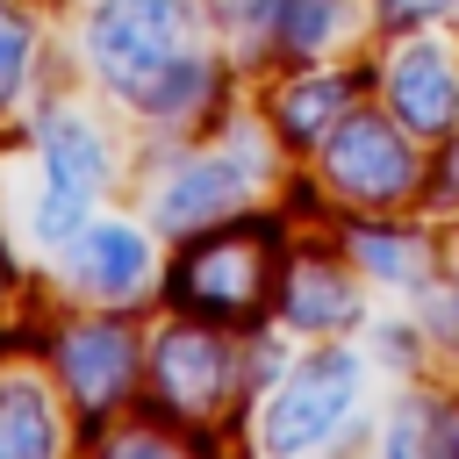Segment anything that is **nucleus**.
Segmentation results:
<instances>
[{
    "instance_id": "nucleus-1",
    "label": "nucleus",
    "mask_w": 459,
    "mask_h": 459,
    "mask_svg": "<svg viewBox=\"0 0 459 459\" xmlns=\"http://www.w3.org/2000/svg\"><path fill=\"white\" fill-rule=\"evenodd\" d=\"M323 179L337 201L351 208H402L423 186V151L394 115L351 108L330 136H323Z\"/></svg>"
},
{
    "instance_id": "nucleus-2",
    "label": "nucleus",
    "mask_w": 459,
    "mask_h": 459,
    "mask_svg": "<svg viewBox=\"0 0 459 459\" xmlns=\"http://www.w3.org/2000/svg\"><path fill=\"white\" fill-rule=\"evenodd\" d=\"M359 380H366V366L344 344H323L301 366H287V380L265 394V423H258L265 452H316V445H330L351 423V409H359Z\"/></svg>"
},
{
    "instance_id": "nucleus-3",
    "label": "nucleus",
    "mask_w": 459,
    "mask_h": 459,
    "mask_svg": "<svg viewBox=\"0 0 459 459\" xmlns=\"http://www.w3.org/2000/svg\"><path fill=\"white\" fill-rule=\"evenodd\" d=\"M273 287V230H215L201 244H186L179 273H172V301L215 323H237L265 301Z\"/></svg>"
},
{
    "instance_id": "nucleus-4",
    "label": "nucleus",
    "mask_w": 459,
    "mask_h": 459,
    "mask_svg": "<svg viewBox=\"0 0 459 459\" xmlns=\"http://www.w3.org/2000/svg\"><path fill=\"white\" fill-rule=\"evenodd\" d=\"M380 100L416 143H445L459 129V50L430 29H402L380 65Z\"/></svg>"
},
{
    "instance_id": "nucleus-5",
    "label": "nucleus",
    "mask_w": 459,
    "mask_h": 459,
    "mask_svg": "<svg viewBox=\"0 0 459 459\" xmlns=\"http://www.w3.org/2000/svg\"><path fill=\"white\" fill-rule=\"evenodd\" d=\"M86 43H93V65H100L122 93H136V86L158 79L172 57H186V7H179V0H108V7L93 14Z\"/></svg>"
},
{
    "instance_id": "nucleus-6",
    "label": "nucleus",
    "mask_w": 459,
    "mask_h": 459,
    "mask_svg": "<svg viewBox=\"0 0 459 459\" xmlns=\"http://www.w3.org/2000/svg\"><path fill=\"white\" fill-rule=\"evenodd\" d=\"M43 151H50V201H43V237H65V230L86 215V201L100 194L108 151H100V136H93L79 115H50V129H43Z\"/></svg>"
},
{
    "instance_id": "nucleus-7",
    "label": "nucleus",
    "mask_w": 459,
    "mask_h": 459,
    "mask_svg": "<svg viewBox=\"0 0 459 459\" xmlns=\"http://www.w3.org/2000/svg\"><path fill=\"white\" fill-rule=\"evenodd\" d=\"M151 373H158V394L172 402V416H208L230 387V344L208 330H165L151 351Z\"/></svg>"
},
{
    "instance_id": "nucleus-8",
    "label": "nucleus",
    "mask_w": 459,
    "mask_h": 459,
    "mask_svg": "<svg viewBox=\"0 0 459 459\" xmlns=\"http://www.w3.org/2000/svg\"><path fill=\"white\" fill-rule=\"evenodd\" d=\"M251 158H230V151H215V158H194L165 194H158V222L165 230H201V222H222L230 208H244L251 201Z\"/></svg>"
},
{
    "instance_id": "nucleus-9",
    "label": "nucleus",
    "mask_w": 459,
    "mask_h": 459,
    "mask_svg": "<svg viewBox=\"0 0 459 459\" xmlns=\"http://www.w3.org/2000/svg\"><path fill=\"white\" fill-rule=\"evenodd\" d=\"M280 323L301 330V337H337L344 323H359V294H351V273L323 251L294 258L287 280H280Z\"/></svg>"
},
{
    "instance_id": "nucleus-10",
    "label": "nucleus",
    "mask_w": 459,
    "mask_h": 459,
    "mask_svg": "<svg viewBox=\"0 0 459 459\" xmlns=\"http://www.w3.org/2000/svg\"><path fill=\"white\" fill-rule=\"evenodd\" d=\"M344 251H351V265H359L366 280H380V287L423 294V287L437 280V244H430L423 230H409V222H351V230H344Z\"/></svg>"
},
{
    "instance_id": "nucleus-11",
    "label": "nucleus",
    "mask_w": 459,
    "mask_h": 459,
    "mask_svg": "<svg viewBox=\"0 0 459 459\" xmlns=\"http://www.w3.org/2000/svg\"><path fill=\"white\" fill-rule=\"evenodd\" d=\"M351 115V79L344 72H294L273 93V129L294 151H323V136Z\"/></svg>"
},
{
    "instance_id": "nucleus-12",
    "label": "nucleus",
    "mask_w": 459,
    "mask_h": 459,
    "mask_svg": "<svg viewBox=\"0 0 459 459\" xmlns=\"http://www.w3.org/2000/svg\"><path fill=\"white\" fill-rule=\"evenodd\" d=\"M65 366H72V387H79L86 402H115V394L129 387V373H136V344H129L115 323H93V330L72 337Z\"/></svg>"
},
{
    "instance_id": "nucleus-13",
    "label": "nucleus",
    "mask_w": 459,
    "mask_h": 459,
    "mask_svg": "<svg viewBox=\"0 0 459 459\" xmlns=\"http://www.w3.org/2000/svg\"><path fill=\"white\" fill-rule=\"evenodd\" d=\"M143 273H151V251H143L136 230H93L86 251H79V280L108 301H129L143 287Z\"/></svg>"
},
{
    "instance_id": "nucleus-14",
    "label": "nucleus",
    "mask_w": 459,
    "mask_h": 459,
    "mask_svg": "<svg viewBox=\"0 0 459 459\" xmlns=\"http://www.w3.org/2000/svg\"><path fill=\"white\" fill-rule=\"evenodd\" d=\"M430 423H437V402L409 394V402H394V416H387L380 445H387V452H430Z\"/></svg>"
},
{
    "instance_id": "nucleus-15",
    "label": "nucleus",
    "mask_w": 459,
    "mask_h": 459,
    "mask_svg": "<svg viewBox=\"0 0 459 459\" xmlns=\"http://www.w3.org/2000/svg\"><path fill=\"white\" fill-rule=\"evenodd\" d=\"M22 57H29V29H22L14 7H0V100H7L14 79H22Z\"/></svg>"
},
{
    "instance_id": "nucleus-16",
    "label": "nucleus",
    "mask_w": 459,
    "mask_h": 459,
    "mask_svg": "<svg viewBox=\"0 0 459 459\" xmlns=\"http://www.w3.org/2000/svg\"><path fill=\"white\" fill-rule=\"evenodd\" d=\"M459 0H380V22L387 29H437Z\"/></svg>"
},
{
    "instance_id": "nucleus-17",
    "label": "nucleus",
    "mask_w": 459,
    "mask_h": 459,
    "mask_svg": "<svg viewBox=\"0 0 459 459\" xmlns=\"http://www.w3.org/2000/svg\"><path fill=\"white\" fill-rule=\"evenodd\" d=\"M373 344H380L387 366H416V359H423V330H409V323H380Z\"/></svg>"
},
{
    "instance_id": "nucleus-18",
    "label": "nucleus",
    "mask_w": 459,
    "mask_h": 459,
    "mask_svg": "<svg viewBox=\"0 0 459 459\" xmlns=\"http://www.w3.org/2000/svg\"><path fill=\"white\" fill-rule=\"evenodd\" d=\"M430 201H437V208H459V129L445 136V158H437V172H430Z\"/></svg>"
},
{
    "instance_id": "nucleus-19",
    "label": "nucleus",
    "mask_w": 459,
    "mask_h": 459,
    "mask_svg": "<svg viewBox=\"0 0 459 459\" xmlns=\"http://www.w3.org/2000/svg\"><path fill=\"white\" fill-rule=\"evenodd\" d=\"M452 273H459V244H452Z\"/></svg>"
}]
</instances>
